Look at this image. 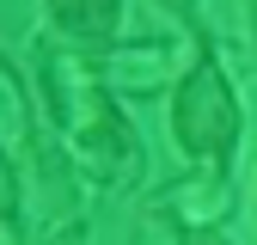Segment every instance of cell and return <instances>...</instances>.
Here are the masks:
<instances>
[{
    "instance_id": "cell-2",
    "label": "cell",
    "mask_w": 257,
    "mask_h": 245,
    "mask_svg": "<svg viewBox=\"0 0 257 245\" xmlns=\"http://www.w3.org/2000/svg\"><path fill=\"white\" fill-rule=\"evenodd\" d=\"M172 135H178V147L190 153V160L208 166L214 178L233 160L239 98H233V86H227V74H220L214 61H196V68L178 80V92H172Z\"/></svg>"
},
{
    "instance_id": "cell-4",
    "label": "cell",
    "mask_w": 257,
    "mask_h": 245,
    "mask_svg": "<svg viewBox=\"0 0 257 245\" xmlns=\"http://www.w3.org/2000/svg\"><path fill=\"white\" fill-rule=\"evenodd\" d=\"M43 7L74 37H116V25H122V0H43Z\"/></svg>"
},
{
    "instance_id": "cell-1",
    "label": "cell",
    "mask_w": 257,
    "mask_h": 245,
    "mask_svg": "<svg viewBox=\"0 0 257 245\" xmlns=\"http://www.w3.org/2000/svg\"><path fill=\"white\" fill-rule=\"evenodd\" d=\"M49 98H55L61 135H68V153L80 172H92L98 184H128L141 172V141L110 104V86L98 80L92 61H74V55L49 61Z\"/></svg>"
},
{
    "instance_id": "cell-6",
    "label": "cell",
    "mask_w": 257,
    "mask_h": 245,
    "mask_svg": "<svg viewBox=\"0 0 257 245\" xmlns=\"http://www.w3.org/2000/svg\"><path fill=\"white\" fill-rule=\"evenodd\" d=\"M178 245H233L220 227H178Z\"/></svg>"
},
{
    "instance_id": "cell-7",
    "label": "cell",
    "mask_w": 257,
    "mask_h": 245,
    "mask_svg": "<svg viewBox=\"0 0 257 245\" xmlns=\"http://www.w3.org/2000/svg\"><path fill=\"white\" fill-rule=\"evenodd\" d=\"M166 13H196V0H159Z\"/></svg>"
},
{
    "instance_id": "cell-5",
    "label": "cell",
    "mask_w": 257,
    "mask_h": 245,
    "mask_svg": "<svg viewBox=\"0 0 257 245\" xmlns=\"http://www.w3.org/2000/svg\"><path fill=\"white\" fill-rule=\"evenodd\" d=\"M7 135H25V92H19L13 68H7Z\"/></svg>"
},
{
    "instance_id": "cell-3",
    "label": "cell",
    "mask_w": 257,
    "mask_h": 245,
    "mask_svg": "<svg viewBox=\"0 0 257 245\" xmlns=\"http://www.w3.org/2000/svg\"><path fill=\"white\" fill-rule=\"evenodd\" d=\"M172 61H178L172 43H135V49L104 55V61H98V80L116 86V92H159V86L172 80V74H166Z\"/></svg>"
}]
</instances>
